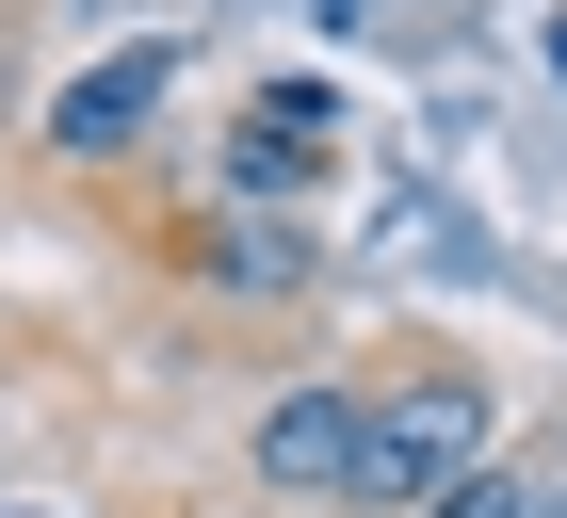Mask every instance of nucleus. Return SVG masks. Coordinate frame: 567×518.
<instances>
[{
    "label": "nucleus",
    "mask_w": 567,
    "mask_h": 518,
    "mask_svg": "<svg viewBox=\"0 0 567 518\" xmlns=\"http://www.w3.org/2000/svg\"><path fill=\"white\" fill-rule=\"evenodd\" d=\"M357 422H373V388L308 373V388H276L260 422H244V470H260L276 503H341V470H357Z\"/></svg>",
    "instance_id": "2"
},
{
    "label": "nucleus",
    "mask_w": 567,
    "mask_h": 518,
    "mask_svg": "<svg viewBox=\"0 0 567 518\" xmlns=\"http://www.w3.org/2000/svg\"><path fill=\"white\" fill-rule=\"evenodd\" d=\"M471 454H486V388H471V373H405V388H373L357 470H341V518H422Z\"/></svg>",
    "instance_id": "1"
},
{
    "label": "nucleus",
    "mask_w": 567,
    "mask_h": 518,
    "mask_svg": "<svg viewBox=\"0 0 567 518\" xmlns=\"http://www.w3.org/2000/svg\"><path fill=\"white\" fill-rule=\"evenodd\" d=\"M212 292H244V308L308 292V244H292V227H212Z\"/></svg>",
    "instance_id": "5"
},
{
    "label": "nucleus",
    "mask_w": 567,
    "mask_h": 518,
    "mask_svg": "<svg viewBox=\"0 0 567 518\" xmlns=\"http://www.w3.org/2000/svg\"><path fill=\"white\" fill-rule=\"evenodd\" d=\"M422 518H535V486H519V470H486V454H471V470L437 486V503H422Z\"/></svg>",
    "instance_id": "6"
},
{
    "label": "nucleus",
    "mask_w": 567,
    "mask_h": 518,
    "mask_svg": "<svg viewBox=\"0 0 567 518\" xmlns=\"http://www.w3.org/2000/svg\"><path fill=\"white\" fill-rule=\"evenodd\" d=\"M535 518H567V503H551V486H535Z\"/></svg>",
    "instance_id": "7"
},
{
    "label": "nucleus",
    "mask_w": 567,
    "mask_h": 518,
    "mask_svg": "<svg viewBox=\"0 0 567 518\" xmlns=\"http://www.w3.org/2000/svg\"><path fill=\"white\" fill-rule=\"evenodd\" d=\"M324 163H341V130H324V97H260V114L227 130V195H308Z\"/></svg>",
    "instance_id": "4"
},
{
    "label": "nucleus",
    "mask_w": 567,
    "mask_h": 518,
    "mask_svg": "<svg viewBox=\"0 0 567 518\" xmlns=\"http://www.w3.org/2000/svg\"><path fill=\"white\" fill-rule=\"evenodd\" d=\"M163 97H178V49H114L97 82H65V97H49V146H65V163H131Z\"/></svg>",
    "instance_id": "3"
}]
</instances>
